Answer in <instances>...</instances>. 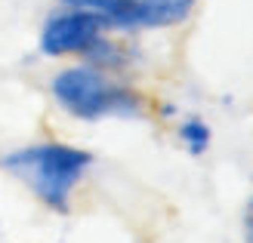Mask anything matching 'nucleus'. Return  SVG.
I'll return each mask as SVG.
<instances>
[{
  "instance_id": "20e7f679",
  "label": "nucleus",
  "mask_w": 253,
  "mask_h": 243,
  "mask_svg": "<svg viewBox=\"0 0 253 243\" xmlns=\"http://www.w3.org/2000/svg\"><path fill=\"white\" fill-rule=\"evenodd\" d=\"M102 34H108L105 22L90 9L81 6H65L53 9L41 25L37 46L46 59H65V56H86L93 43Z\"/></svg>"
},
{
  "instance_id": "7ed1b4c3",
  "label": "nucleus",
  "mask_w": 253,
  "mask_h": 243,
  "mask_svg": "<svg viewBox=\"0 0 253 243\" xmlns=\"http://www.w3.org/2000/svg\"><path fill=\"white\" fill-rule=\"evenodd\" d=\"M65 6L96 12L108 31H161L192 19L198 0H59Z\"/></svg>"
},
{
  "instance_id": "f03ea898",
  "label": "nucleus",
  "mask_w": 253,
  "mask_h": 243,
  "mask_svg": "<svg viewBox=\"0 0 253 243\" xmlns=\"http://www.w3.org/2000/svg\"><path fill=\"white\" fill-rule=\"evenodd\" d=\"M56 105L78 120H105V117H139L145 111L142 96L133 86L111 80L108 71L96 65H68L49 80Z\"/></svg>"
},
{
  "instance_id": "f257e3e1",
  "label": "nucleus",
  "mask_w": 253,
  "mask_h": 243,
  "mask_svg": "<svg viewBox=\"0 0 253 243\" xmlns=\"http://www.w3.org/2000/svg\"><path fill=\"white\" fill-rule=\"evenodd\" d=\"M93 166V154L65 142H37L0 157V170L16 175L46 209L68 212L74 188Z\"/></svg>"
},
{
  "instance_id": "39448f33",
  "label": "nucleus",
  "mask_w": 253,
  "mask_h": 243,
  "mask_svg": "<svg viewBox=\"0 0 253 243\" xmlns=\"http://www.w3.org/2000/svg\"><path fill=\"white\" fill-rule=\"evenodd\" d=\"M176 133H179V142L185 145V151H188V154H195V157H201L210 148V142H213L210 123L204 117H185Z\"/></svg>"
},
{
  "instance_id": "423d86ee",
  "label": "nucleus",
  "mask_w": 253,
  "mask_h": 243,
  "mask_svg": "<svg viewBox=\"0 0 253 243\" xmlns=\"http://www.w3.org/2000/svg\"><path fill=\"white\" fill-rule=\"evenodd\" d=\"M241 237L244 243H253V197H247L244 209H241Z\"/></svg>"
}]
</instances>
